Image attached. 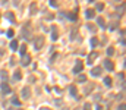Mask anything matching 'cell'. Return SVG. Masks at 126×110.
<instances>
[{"instance_id": "obj_31", "label": "cell", "mask_w": 126, "mask_h": 110, "mask_svg": "<svg viewBox=\"0 0 126 110\" xmlns=\"http://www.w3.org/2000/svg\"><path fill=\"white\" fill-rule=\"evenodd\" d=\"M40 110H51V109H50V107H41Z\"/></svg>"}, {"instance_id": "obj_2", "label": "cell", "mask_w": 126, "mask_h": 110, "mask_svg": "<svg viewBox=\"0 0 126 110\" xmlns=\"http://www.w3.org/2000/svg\"><path fill=\"white\" fill-rule=\"evenodd\" d=\"M34 44H35V50H40L43 47V44H44V37H38Z\"/></svg>"}, {"instance_id": "obj_20", "label": "cell", "mask_w": 126, "mask_h": 110, "mask_svg": "<svg viewBox=\"0 0 126 110\" xmlns=\"http://www.w3.org/2000/svg\"><path fill=\"white\" fill-rule=\"evenodd\" d=\"M113 53H115L113 47H109V49H107V56H113Z\"/></svg>"}, {"instance_id": "obj_12", "label": "cell", "mask_w": 126, "mask_h": 110, "mask_svg": "<svg viewBox=\"0 0 126 110\" xmlns=\"http://www.w3.org/2000/svg\"><path fill=\"white\" fill-rule=\"evenodd\" d=\"M10 49H12V50H16V49H18V41H16V40L10 41Z\"/></svg>"}, {"instance_id": "obj_16", "label": "cell", "mask_w": 126, "mask_h": 110, "mask_svg": "<svg viewBox=\"0 0 126 110\" xmlns=\"http://www.w3.org/2000/svg\"><path fill=\"white\" fill-rule=\"evenodd\" d=\"M78 82H87V76L85 75H79L78 76Z\"/></svg>"}, {"instance_id": "obj_29", "label": "cell", "mask_w": 126, "mask_h": 110, "mask_svg": "<svg viewBox=\"0 0 126 110\" xmlns=\"http://www.w3.org/2000/svg\"><path fill=\"white\" fill-rule=\"evenodd\" d=\"M88 28H90V29H91V31H94V29H95V28H94V26H92V25H91V24H88Z\"/></svg>"}, {"instance_id": "obj_21", "label": "cell", "mask_w": 126, "mask_h": 110, "mask_svg": "<svg viewBox=\"0 0 126 110\" xmlns=\"http://www.w3.org/2000/svg\"><path fill=\"white\" fill-rule=\"evenodd\" d=\"M69 19H72V21H75V19H76V13H73V12H70V13H69Z\"/></svg>"}, {"instance_id": "obj_32", "label": "cell", "mask_w": 126, "mask_h": 110, "mask_svg": "<svg viewBox=\"0 0 126 110\" xmlns=\"http://www.w3.org/2000/svg\"><path fill=\"white\" fill-rule=\"evenodd\" d=\"M3 53H4V51H3V50H1V49H0V56H1V54H3Z\"/></svg>"}, {"instance_id": "obj_14", "label": "cell", "mask_w": 126, "mask_h": 110, "mask_svg": "<svg viewBox=\"0 0 126 110\" xmlns=\"http://www.w3.org/2000/svg\"><path fill=\"white\" fill-rule=\"evenodd\" d=\"M92 88H94V85H92V84H88V87H87V88H85V96H87V94H90V93H91V90H92Z\"/></svg>"}, {"instance_id": "obj_9", "label": "cell", "mask_w": 126, "mask_h": 110, "mask_svg": "<svg viewBox=\"0 0 126 110\" xmlns=\"http://www.w3.org/2000/svg\"><path fill=\"white\" fill-rule=\"evenodd\" d=\"M29 94H31L29 88H23V90H22V97H23V98H28V97H29Z\"/></svg>"}, {"instance_id": "obj_11", "label": "cell", "mask_w": 126, "mask_h": 110, "mask_svg": "<svg viewBox=\"0 0 126 110\" xmlns=\"http://www.w3.org/2000/svg\"><path fill=\"white\" fill-rule=\"evenodd\" d=\"M21 78H22V75H21V72H19V71H16V72L13 73V79H15V81H19Z\"/></svg>"}, {"instance_id": "obj_15", "label": "cell", "mask_w": 126, "mask_h": 110, "mask_svg": "<svg viewBox=\"0 0 126 110\" xmlns=\"http://www.w3.org/2000/svg\"><path fill=\"white\" fill-rule=\"evenodd\" d=\"M51 31H53V32H51V38H53V40H57V32H56V28L53 26V28H51Z\"/></svg>"}, {"instance_id": "obj_30", "label": "cell", "mask_w": 126, "mask_h": 110, "mask_svg": "<svg viewBox=\"0 0 126 110\" xmlns=\"http://www.w3.org/2000/svg\"><path fill=\"white\" fill-rule=\"evenodd\" d=\"M95 110H103V107H101V106H98V104H97V107H95Z\"/></svg>"}, {"instance_id": "obj_24", "label": "cell", "mask_w": 126, "mask_h": 110, "mask_svg": "<svg viewBox=\"0 0 126 110\" xmlns=\"http://www.w3.org/2000/svg\"><path fill=\"white\" fill-rule=\"evenodd\" d=\"M103 9H104V4L103 3H98L97 4V10H103Z\"/></svg>"}, {"instance_id": "obj_27", "label": "cell", "mask_w": 126, "mask_h": 110, "mask_svg": "<svg viewBox=\"0 0 126 110\" xmlns=\"http://www.w3.org/2000/svg\"><path fill=\"white\" fill-rule=\"evenodd\" d=\"M12 35H13V31H12V29H9V31H7V37H12Z\"/></svg>"}, {"instance_id": "obj_10", "label": "cell", "mask_w": 126, "mask_h": 110, "mask_svg": "<svg viewBox=\"0 0 126 110\" xmlns=\"http://www.w3.org/2000/svg\"><path fill=\"white\" fill-rule=\"evenodd\" d=\"M97 24L101 26V28H106V25H104V18H101V16H98L97 18Z\"/></svg>"}, {"instance_id": "obj_8", "label": "cell", "mask_w": 126, "mask_h": 110, "mask_svg": "<svg viewBox=\"0 0 126 110\" xmlns=\"http://www.w3.org/2000/svg\"><path fill=\"white\" fill-rule=\"evenodd\" d=\"M94 15H95V12H94L92 9H87V10H85V16H87L88 19H91V18H94Z\"/></svg>"}, {"instance_id": "obj_23", "label": "cell", "mask_w": 126, "mask_h": 110, "mask_svg": "<svg viewBox=\"0 0 126 110\" xmlns=\"http://www.w3.org/2000/svg\"><path fill=\"white\" fill-rule=\"evenodd\" d=\"M50 4H51V6H53V7H57V6H59V4H57V1H56V0H50Z\"/></svg>"}, {"instance_id": "obj_25", "label": "cell", "mask_w": 126, "mask_h": 110, "mask_svg": "<svg viewBox=\"0 0 126 110\" xmlns=\"http://www.w3.org/2000/svg\"><path fill=\"white\" fill-rule=\"evenodd\" d=\"M91 44H92V46L95 47V46L98 44V40H97V38H92V40H91Z\"/></svg>"}, {"instance_id": "obj_7", "label": "cell", "mask_w": 126, "mask_h": 110, "mask_svg": "<svg viewBox=\"0 0 126 110\" xmlns=\"http://www.w3.org/2000/svg\"><path fill=\"white\" fill-rule=\"evenodd\" d=\"M91 75H92V76H100V75H101V68H98V66L94 68V69L91 71Z\"/></svg>"}, {"instance_id": "obj_6", "label": "cell", "mask_w": 126, "mask_h": 110, "mask_svg": "<svg viewBox=\"0 0 126 110\" xmlns=\"http://www.w3.org/2000/svg\"><path fill=\"white\" fill-rule=\"evenodd\" d=\"M29 62H31V56H29V54H26V56H23V57H22V60H21V63H22L23 66H26V65H29Z\"/></svg>"}, {"instance_id": "obj_17", "label": "cell", "mask_w": 126, "mask_h": 110, "mask_svg": "<svg viewBox=\"0 0 126 110\" xmlns=\"http://www.w3.org/2000/svg\"><path fill=\"white\" fill-rule=\"evenodd\" d=\"M104 84H106L107 87H110V85H112V78H110V76H107V78H104Z\"/></svg>"}, {"instance_id": "obj_28", "label": "cell", "mask_w": 126, "mask_h": 110, "mask_svg": "<svg viewBox=\"0 0 126 110\" xmlns=\"http://www.w3.org/2000/svg\"><path fill=\"white\" fill-rule=\"evenodd\" d=\"M125 107H126L125 104H120V106H119V110H126Z\"/></svg>"}, {"instance_id": "obj_4", "label": "cell", "mask_w": 126, "mask_h": 110, "mask_svg": "<svg viewBox=\"0 0 126 110\" xmlns=\"http://www.w3.org/2000/svg\"><path fill=\"white\" fill-rule=\"evenodd\" d=\"M104 68H106L107 71H110V72H112V71L115 69V65H113V62H112V60H109V59H107V60H104Z\"/></svg>"}, {"instance_id": "obj_18", "label": "cell", "mask_w": 126, "mask_h": 110, "mask_svg": "<svg viewBox=\"0 0 126 110\" xmlns=\"http://www.w3.org/2000/svg\"><path fill=\"white\" fill-rule=\"evenodd\" d=\"M0 76H1V79H3V81H6V79H7V73H6L4 71H1V72H0Z\"/></svg>"}, {"instance_id": "obj_13", "label": "cell", "mask_w": 126, "mask_h": 110, "mask_svg": "<svg viewBox=\"0 0 126 110\" xmlns=\"http://www.w3.org/2000/svg\"><path fill=\"white\" fill-rule=\"evenodd\" d=\"M19 53H21L22 56H25V53H26V46H21V47H19Z\"/></svg>"}, {"instance_id": "obj_19", "label": "cell", "mask_w": 126, "mask_h": 110, "mask_svg": "<svg viewBox=\"0 0 126 110\" xmlns=\"http://www.w3.org/2000/svg\"><path fill=\"white\" fill-rule=\"evenodd\" d=\"M69 91H70V94H72V96H76V93H78V91H76V87H70V88H69Z\"/></svg>"}, {"instance_id": "obj_26", "label": "cell", "mask_w": 126, "mask_h": 110, "mask_svg": "<svg viewBox=\"0 0 126 110\" xmlns=\"http://www.w3.org/2000/svg\"><path fill=\"white\" fill-rule=\"evenodd\" d=\"M6 16H7V18H9L10 21H15V16H13L12 13H6Z\"/></svg>"}, {"instance_id": "obj_22", "label": "cell", "mask_w": 126, "mask_h": 110, "mask_svg": "<svg viewBox=\"0 0 126 110\" xmlns=\"http://www.w3.org/2000/svg\"><path fill=\"white\" fill-rule=\"evenodd\" d=\"M12 103H13L15 106H19V104H21V103H19V100H18L16 97H13V98H12Z\"/></svg>"}, {"instance_id": "obj_3", "label": "cell", "mask_w": 126, "mask_h": 110, "mask_svg": "<svg viewBox=\"0 0 126 110\" xmlns=\"http://www.w3.org/2000/svg\"><path fill=\"white\" fill-rule=\"evenodd\" d=\"M97 56H98V53H97V51H92V53H90L87 63H88V65H92V63H94V60L97 59Z\"/></svg>"}, {"instance_id": "obj_1", "label": "cell", "mask_w": 126, "mask_h": 110, "mask_svg": "<svg viewBox=\"0 0 126 110\" xmlns=\"http://www.w3.org/2000/svg\"><path fill=\"white\" fill-rule=\"evenodd\" d=\"M82 69H84V63L81 60H76L75 68H73V73H79V72H82Z\"/></svg>"}, {"instance_id": "obj_5", "label": "cell", "mask_w": 126, "mask_h": 110, "mask_svg": "<svg viewBox=\"0 0 126 110\" xmlns=\"http://www.w3.org/2000/svg\"><path fill=\"white\" fill-rule=\"evenodd\" d=\"M10 91H12L10 87H9L6 82H3V84H1V93H3V94H10Z\"/></svg>"}]
</instances>
